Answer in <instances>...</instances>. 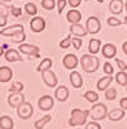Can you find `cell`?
<instances>
[{
    "label": "cell",
    "instance_id": "f546056e",
    "mask_svg": "<svg viewBox=\"0 0 127 129\" xmlns=\"http://www.w3.org/2000/svg\"><path fill=\"white\" fill-rule=\"evenodd\" d=\"M25 11H26L28 15L35 16L37 14V8H36V5L34 3H26L25 4Z\"/></svg>",
    "mask_w": 127,
    "mask_h": 129
},
{
    "label": "cell",
    "instance_id": "ab89813d",
    "mask_svg": "<svg viewBox=\"0 0 127 129\" xmlns=\"http://www.w3.org/2000/svg\"><path fill=\"white\" fill-rule=\"evenodd\" d=\"M66 4H67V0H57L56 5H57V11H59L60 15L62 14L64 9H65V6H66Z\"/></svg>",
    "mask_w": 127,
    "mask_h": 129
},
{
    "label": "cell",
    "instance_id": "bcb514c9",
    "mask_svg": "<svg viewBox=\"0 0 127 129\" xmlns=\"http://www.w3.org/2000/svg\"><path fill=\"white\" fill-rule=\"evenodd\" d=\"M122 51H123V53L127 56V41H125V42L122 44Z\"/></svg>",
    "mask_w": 127,
    "mask_h": 129
},
{
    "label": "cell",
    "instance_id": "d6a6232c",
    "mask_svg": "<svg viewBox=\"0 0 127 129\" xmlns=\"http://www.w3.org/2000/svg\"><path fill=\"white\" fill-rule=\"evenodd\" d=\"M23 89H24V84H23L21 82H14V83L11 84V87L9 88L10 92H16V93L23 92Z\"/></svg>",
    "mask_w": 127,
    "mask_h": 129
},
{
    "label": "cell",
    "instance_id": "8992f818",
    "mask_svg": "<svg viewBox=\"0 0 127 129\" xmlns=\"http://www.w3.org/2000/svg\"><path fill=\"white\" fill-rule=\"evenodd\" d=\"M86 30L89 34H91V35H96V34H98L100 30H101V22H100V20H98V17H96V16H90L89 19H87V21H86Z\"/></svg>",
    "mask_w": 127,
    "mask_h": 129
},
{
    "label": "cell",
    "instance_id": "681fc988",
    "mask_svg": "<svg viewBox=\"0 0 127 129\" xmlns=\"http://www.w3.org/2000/svg\"><path fill=\"white\" fill-rule=\"evenodd\" d=\"M9 1H11V0H3V3H9Z\"/></svg>",
    "mask_w": 127,
    "mask_h": 129
},
{
    "label": "cell",
    "instance_id": "2e32d148",
    "mask_svg": "<svg viewBox=\"0 0 127 129\" xmlns=\"http://www.w3.org/2000/svg\"><path fill=\"white\" fill-rule=\"evenodd\" d=\"M54 96L59 102H66L67 98H69V88L66 86H59L55 89V94Z\"/></svg>",
    "mask_w": 127,
    "mask_h": 129
},
{
    "label": "cell",
    "instance_id": "74e56055",
    "mask_svg": "<svg viewBox=\"0 0 127 129\" xmlns=\"http://www.w3.org/2000/svg\"><path fill=\"white\" fill-rule=\"evenodd\" d=\"M0 14L4 16H9L10 14V9H9V6L6 5V4H4V3H0Z\"/></svg>",
    "mask_w": 127,
    "mask_h": 129
},
{
    "label": "cell",
    "instance_id": "52a82bcc",
    "mask_svg": "<svg viewBox=\"0 0 127 129\" xmlns=\"http://www.w3.org/2000/svg\"><path fill=\"white\" fill-rule=\"evenodd\" d=\"M41 78L44 81V83L50 87V88H55L59 83V80L56 77V75L51 71V70H48V71H44L41 72Z\"/></svg>",
    "mask_w": 127,
    "mask_h": 129
},
{
    "label": "cell",
    "instance_id": "e575fe53",
    "mask_svg": "<svg viewBox=\"0 0 127 129\" xmlns=\"http://www.w3.org/2000/svg\"><path fill=\"white\" fill-rule=\"evenodd\" d=\"M71 36L69 35V36H66L64 40H61L60 41V47L61 48H67V47H70L71 46Z\"/></svg>",
    "mask_w": 127,
    "mask_h": 129
},
{
    "label": "cell",
    "instance_id": "1f68e13d",
    "mask_svg": "<svg viewBox=\"0 0 127 129\" xmlns=\"http://www.w3.org/2000/svg\"><path fill=\"white\" fill-rule=\"evenodd\" d=\"M41 5L45 10H52L56 6V1L55 0H41Z\"/></svg>",
    "mask_w": 127,
    "mask_h": 129
},
{
    "label": "cell",
    "instance_id": "d6986e66",
    "mask_svg": "<svg viewBox=\"0 0 127 129\" xmlns=\"http://www.w3.org/2000/svg\"><path fill=\"white\" fill-rule=\"evenodd\" d=\"M125 9V4L122 0H111L110 3V11L113 15H120Z\"/></svg>",
    "mask_w": 127,
    "mask_h": 129
},
{
    "label": "cell",
    "instance_id": "f5cc1de1",
    "mask_svg": "<svg viewBox=\"0 0 127 129\" xmlns=\"http://www.w3.org/2000/svg\"><path fill=\"white\" fill-rule=\"evenodd\" d=\"M126 91H127V86H126Z\"/></svg>",
    "mask_w": 127,
    "mask_h": 129
},
{
    "label": "cell",
    "instance_id": "6da1fadb",
    "mask_svg": "<svg viewBox=\"0 0 127 129\" xmlns=\"http://www.w3.org/2000/svg\"><path fill=\"white\" fill-rule=\"evenodd\" d=\"M90 115V111L85 109L81 111L80 108H75L71 111V117L69 119V125L71 127H77V125H83L87 122V118Z\"/></svg>",
    "mask_w": 127,
    "mask_h": 129
},
{
    "label": "cell",
    "instance_id": "8d00e7d4",
    "mask_svg": "<svg viewBox=\"0 0 127 129\" xmlns=\"http://www.w3.org/2000/svg\"><path fill=\"white\" fill-rule=\"evenodd\" d=\"M121 22H122V21L118 20V19L115 17V16H111V17L107 19V24H109V26H120Z\"/></svg>",
    "mask_w": 127,
    "mask_h": 129
},
{
    "label": "cell",
    "instance_id": "cb8c5ba5",
    "mask_svg": "<svg viewBox=\"0 0 127 129\" xmlns=\"http://www.w3.org/2000/svg\"><path fill=\"white\" fill-rule=\"evenodd\" d=\"M101 50V41L98 39H91L89 42V51L91 55H96Z\"/></svg>",
    "mask_w": 127,
    "mask_h": 129
},
{
    "label": "cell",
    "instance_id": "816d5d0a",
    "mask_svg": "<svg viewBox=\"0 0 127 129\" xmlns=\"http://www.w3.org/2000/svg\"><path fill=\"white\" fill-rule=\"evenodd\" d=\"M97 1H98V3H103L105 0H97Z\"/></svg>",
    "mask_w": 127,
    "mask_h": 129
},
{
    "label": "cell",
    "instance_id": "83f0119b",
    "mask_svg": "<svg viewBox=\"0 0 127 129\" xmlns=\"http://www.w3.org/2000/svg\"><path fill=\"white\" fill-rule=\"evenodd\" d=\"M83 98L86 99V101H89L90 103H96L97 101H98V94L94 92V91H87V92H85L83 93Z\"/></svg>",
    "mask_w": 127,
    "mask_h": 129
},
{
    "label": "cell",
    "instance_id": "603a6c76",
    "mask_svg": "<svg viewBox=\"0 0 127 129\" xmlns=\"http://www.w3.org/2000/svg\"><path fill=\"white\" fill-rule=\"evenodd\" d=\"M0 129H14V120L9 115L0 117Z\"/></svg>",
    "mask_w": 127,
    "mask_h": 129
},
{
    "label": "cell",
    "instance_id": "7dc6e473",
    "mask_svg": "<svg viewBox=\"0 0 127 129\" xmlns=\"http://www.w3.org/2000/svg\"><path fill=\"white\" fill-rule=\"evenodd\" d=\"M3 53H4V48L0 46V56H3Z\"/></svg>",
    "mask_w": 127,
    "mask_h": 129
},
{
    "label": "cell",
    "instance_id": "60d3db41",
    "mask_svg": "<svg viewBox=\"0 0 127 129\" xmlns=\"http://www.w3.org/2000/svg\"><path fill=\"white\" fill-rule=\"evenodd\" d=\"M85 129H101V125H100L96 120H91V122L86 123Z\"/></svg>",
    "mask_w": 127,
    "mask_h": 129
},
{
    "label": "cell",
    "instance_id": "30bf717a",
    "mask_svg": "<svg viewBox=\"0 0 127 129\" xmlns=\"http://www.w3.org/2000/svg\"><path fill=\"white\" fill-rule=\"evenodd\" d=\"M62 64L66 70H71V71H72V70H75V68L77 67L79 58H77V56L74 55V53H67V55L64 56Z\"/></svg>",
    "mask_w": 127,
    "mask_h": 129
},
{
    "label": "cell",
    "instance_id": "f35d334b",
    "mask_svg": "<svg viewBox=\"0 0 127 129\" xmlns=\"http://www.w3.org/2000/svg\"><path fill=\"white\" fill-rule=\"evenodd\" d=\"M71 44L76 50H80L81 45H82V39L81 37H72L71 39Z\"/></svg>",
    "mask_w": 127,
    "mask_h": 129
},
{
    "label": "cell",
    "instance_id": "484cf974",
    "mask_svg": "<svg viewBox=\"0 0 127 129\" xmlns=\"http://www.w3.org/2000/svg\"><path fill=\"white\" fill-rule=\"evenodd\" d=\"M51 66H52V61H51V58H44L40 64L37 66V68H36V71L37 72H44V71H48V70H51Z\"/></svg>",
    "mask_w": 127,
    "mask_h": 129
},
{
    "label": "cell",
    "instance_id": "836d02e7",
    "mask_svg": "<svg viewBox=\"0 0 127 129\" xmlns=\"http://www.w3.org/2000/svg\"><path fill=\"white\" fill-rule=\"evenodd\" d=\"M9 9H10V14L14 17H20L23 14V10L19 6H9Z\"/></svg>",
    "mask_w": 127,
    "mask_h": 129
},
{
    "label": "cell",
    "instance_id": "f1b7e54d",
    "mask_svg": "<svg viewBox=\"0 0 127 129\" xmlns=\"http://www.w3.org/2000/svg\"><path fill=\"white\" fill-rule=\"evenodd\" d=\"M26 39V35H25V31H20V32H16L15 35L11 36V41L14 44H23Z\"/></svg>",
    "mask_w": 127,
    "mask_h": 129
},
{
    "label": "cell",
    "instance_id": "5bb4252c",
    "mask_svg": "<svg viewBox=\"0 0 127 129\" xmlns=\"http://www.w3.org/2000/svg\"><path fill=\"white\" fill-rule=\"evenodd\" d=\"M20 31H24V26L20 25V24H16V25H13V26H6L5 29L0 30V35L1 36H13L16 32Z\"/></svg>",
    "mask_w": 127,
    "mask_h": 129
},
{
    "label": "cell",
    "instance_id": "ba28073f",
    "mask_svg": "<svg viewBox=\"0 0 127 129\" xmlns=\"http://www.w3.org/2000/svg\"><path fill=\"white\" fill-rule=\"evenodd\" d=\"M54 104H55V101L54 98L49 94H45L41 98H39L37 101V106L40 108V111H44V112H49L54 108Z\"/></svg>",
    "mask_w": 127,
    "mask_h": 129
},
{
    "label": "cell",
    "instance_id": "ac0fdd59",
    "mask_svg": "<svg viewBox=\"0 0 127 129\" xmlns=\"http://www.w3.org/2000/svg\"><path fill=\"white\" fill-rule=\"evenodd\" d=\"M70 83H71L72 87L76 88V89H79V88L82 87L83 80H82V76L80 75L77 71H72V72L70 73Z\"/></svg>",
    "mask_w": 127,
    "mask_h": 129
},
{
    "label": "cell",
    "instance_id": "ffe728a7",
    "mask_svg": "<svg viewBox=\"0 0 127 129\" xmlns=\"http://www.w3.org/2000/svg\"><path fill=\"white\" fill-rule=\"evenodd\" d=\"M125 115L126 114H125V111L122 108H115V109H112L111 112L107 113V117H109V119L111 122H118V120L123 119Z\"/></svg>",
    "mask_w": 127,
    "mask_h": 129
},
{
    "label": "cell",
    "instance_id": "4fadbf2b",
    "mask_svg": "<svg viewBox=\"0 0 127 129\" xmlns=\"http://www.w3.org/2000/svg\"><path fill=\"white\" fill-rule=\"evenodd\" d=\"M5 56V60L8 62H17V61H23V57L20 56V52L14 48H8L4 53Z\"/></svg>",
    "mask_w": 127,
    "mask_h": 129
},
{
    "label": "cell",
    "instance_id": "3957f363",
    "mask_svg": "<svg viewBox=\"0 0 127 129\" xmlns=\"http://www.w3.org/2000/svg\"><path fill=\"white\" fill-rule=\"evenodd\" d=\"M107 107L103 104V103H94V106L91 107V109H90V115L89 117H91V119L92 120H96V122H98V120H103L106 117H107Z\"/></svg>",
    "mask_w": 127,
    "mask_h": 129
},
{
    "label": "cell",
    "instance_id": "f907efd6",
    "mask_svg": "<svg viewBox=\"0 0 127 129\" xmlns=\"http://www.w3.org/2000/svg\"><path fill=\"white\" fill-rule=\"evenodd\" d=\"M125 9H126V11H127V1H126V4H125Z\"/></svg>",
    "mask_w": 127,
    "mask_h": 129
},
{
    "label": "cell",
    "instance_id": "4316f807",
    "mask_svg": "<svg viewBox=\"0 0 127 129\" xmlns=\"http://www.w3.org/2000/svg\"><path fill=\"white\" fill-rule=\"evenodd\" d=\"M115 80H116V82H117L120 86H127L126 71H120V72H117V75L115 76Z\"/></svg>",
    "mask_w": 127,
    "mask_h": 129
},
{
    "label": "cell",
    "instance_id": "7a4b0ae2",
    "mask_svg": "<svg viewBox=\"0 0 127 129\" xmlns=\"http://www.w3.org/2000/svg\"><path fill=\"white\" fill-rule=\"evenodd\" d=\"M80 64L82 67V70L87 73H92L96 72L98 66H100V60L98 57L92 56V55H82V57L80 58Z\"/></svg>",
    "mask_w": 127,
    "mask_h": 129
},
{
    "label": "cell",
    "instance_id": "c3c4849f",
    "mask_svg": "<svg viewBox=\"0 0 127 129\" xmlns=\"http://www.w3.org/2000/svg\"><path fill=\"white\" fill-rule=\"evenodd\" d=\"M123 21H125V24L127 25V16H125V20H123Z\"/></svg>",
    "mask_w": 127,
    "mask_h": 129
},
{
    "label": "cell",
    "instance_id": "e0dca14e",
    "mask_svg": "<svg viewBox=\"0 0 127 129\" xmlns=\"http://www.w3.org/2000/svg\"><path fill=\"white\" fill-rule=\"evenodd\" d=\"M70 32H71L74 36H76V37H83V36L87 35L86 27L82 26L80 22L79 24H71V26H70Z\"/></svg>",
    "mask_w": 127,
    "mask_h": 129
},
{
    "label": "cell",
    "instance_id": "ee69618b",
    "mask_svg": "<svg viewBox=\"0 0 127 129\" xmlns=\"http://www.w3.org/2000/svg\"><path fill=\"white\" fill-rule=\"evenodd\" d=\"M120 108H122L123 111H127V97H123L120 99Z\"/></svg>",
    "mask_w": 127,
    "mask_h": 129
},
{
    "label": "cell",
    "instance_id": "5b68a950",
    "mask_svg": "<svg viewBox=\"0 0 127 129\" xmlns=\"http://www.w3.org/2000/svg\"><path fill=\"white\" fill-rule=\"evenodd\" d=\"M19 52H21V53H24V55H29L30 57H35V58H37V57H40V48L37 47V46H35V45H30V44H20V46H19Z\"/></svg>",
    "mask_w": 127,
    "mask_h": 129
},
{
    "label": "cell",
    "instance_id": "7402d4cb",
    "mask_svg": "<svg viewBox=\"0 0 127 129\" xmlns=\"http://www.w3.org/2000/svg\"><path fill=\"white\" fill-rule=\"evenodd\" d=\"M112 81H113V77H112V76H105V77L100 78L98 82H97V89L101 91V92H102V91H106V89L110 87Z\"/></svg>",
    "mask_w": 127,
    "mask_h": 129
},
{
    "label": "cell",
    "instance_id": "db71d44e",
    "mask_svg": "<svg viewBox=\"0 0 127 129\" xmlns=\"http://www.w3.org/2000/svg\"><path fill=\"white\" fill-rule=\"evenodd\" d=\"M85 1H89V0H85Z\"/></svg>",
    "mask_w": 127,
    "mask_h": 129
},
{
    "label": "cell",
    "instance_id": "7bdbcfd3",
    "mask_svg": "<svg viewBox=\"0 0 127 129\" xmlns=\"http://www.w3.org/2000/svg\"><path fill=\"white\" fill-rule=\"evenodd\" d=\"M81 1H82V0H67L69 5H70V6H71L72 9H76L77 6H80Z\"/></svg>",
    "mask_w": 127,
    "mask_h": 129
},
{
    "label": "cell",
    "instance_id": "7c38bea8",
    "mask_svg": "<svg viewBox=\"0 0 127 129\" xmlns=\"http://www.w3.org/2000/svg\"><path fill=\"white\" fill-rule=\"evenodd\" d=\"M100 51H102V56H103L105 58L110 60V58H115V57H116L117 47H116L113 44H106V45L102 46V50H100Z\"/></svg>",
    "mask_w": 127,
    "mask_h": 129
},
{
    "label": "cell",
    "instance_id": "277c9868",
    "mask_svg": "<svg viewBox=\"0 0 127 129\" xmlns=\"http://www.w3.org/2000/svg\"><path fill=\"white\" fill-rule=\"evenodd\" d=\"M16 114L20 119H29L31 118V115L34 114V107H32L31 103L24 101L17 108H16Z\"/></svg>",
    "mask_w": 127,
    "mask_h": 129
},
{
    "label": "cell",
    "instance_id": "44dd1931",
    "mask_svg": "<svg viewBox=\"0 0 127 129\" xmlns=\"http://www.w3.org/2000/svg\"><path fill=\"white\" fill-rule=\"evenodd\" d=\"M66 19H67V21H69L70 24H79L80 21H81V19H82V15H81V13H80L79 10L71 9V10L67 13Z\"/></svg>",
    "mask_w": 127,
    "mask_h": 129
},
{
    "label": "cell",
    "instance_id": "f6af8a7d",
    "mask_svg": "<svg viewBox=\"0 0 127 129\" xmlns=\"http://www.w3.org/2000/svg\"><path fill=\"white\" fill-rule=\"evenodd\" d=\"M6 22H8V17L0 14V27H3V26H6Z\"/></svg>",
    "mask_w": 127,
    "mask_h": 129
},
{
    "label": "cell",
    "instance_id": "d590c367",
    "mask_svg": "<svg viewBox=\"0 0 127 129\" xmlns=\"http://www.w3.org/2000/svg\"><path fill=\"white\" fill-rule=\"evenodd\" d=\"M103 72L107 76H112L113 75V67H112V64L110 62H105L103 63Z\"/></svg>",
    "mask_w": 127,
    "mask_h": 129
},
{
    "label": "cell",
    "instance_id": "9a60e30c",
    "mask_svg": "<svg viewBox=\"0 0 127 129\" xmlns=\"http://www.w3.org/2000/svg\"><path fill=\"white\" fill-rule=\"evenodd\" d=\"M13 78V70L8 66H1L0 67V82L1 83H8Z\"/></svg>",
    "mask_w": 127,
    "mask_h": 129
},
{
    "label": "cell",
    "instance_id": "9c48e42d",
    "mask_svg": "<svg viewBox=\"0 0 127 129\" xmlns=\"http://www.w3.org/2000/svg\"><path fill=\"white\" fill-rule=\"evenodd\" d=\"M46 27V22L45 20L41 17V16H35L32 17L31 21H30V29L32 32L35 34H39V32H43Z\"/></svg>",
    "mask_w": 127,
    "mask_h": 129
},
{
    "label": "cell",
    "instance_id": "b9f144b4",
    "mask_svg": "<svg viewBox=\"0 0 127 129\" xmlns=\"http://www.w3.org/2000/svg\"><path fill=\"white\" fill-rule=\"evenodd\" d=\"M116 63L118 66V68H120V71H126L127 70V64L122 61V60H120V58H116Z\"/></svg>",
    "mask_w": 127,
    "mask_h": 129
},
{
    "label": "cell",
    "instance_id": "8fae6325",
    "mask_svg": "<svg viewBox=\"0 0 127 129\" xmlns=\"http://www.w3.org/2000/svg\"><path fill=\"white\" fill-rule=\"evenodd\" d=\"M24 101H25V96H24L21 92H19V93L10 92V94L8 97V104H9L11 108H17Z\"/></svg>",
    "mask_w": 127,
    "mask_h": 129
},
{
    "label": "cell",
    "instance_id": "4dcf8cb0",
    "mask_svg": "<svg viewBox=\"0 0 127 129\" xmlns=\"http://www.w3.org/2000/svg\"><path fill=\"white\" fill-rule=\"evenodd\" d=\"M105 97H106V99L107 101H115L116 99V97H117V91H116V88H113V87H109L106 91H105Z\"/></svg>",
    "mask_w": 127,
    "mask_h": 129
},
{
    "label": "cell",
    "instance_id": "d4e9b609",
    "mask_svg": "<svg viewBox=\"0 0 127 129\" xmlns=\"http://www.w3.org/2000/svg\"><path fill=\"white\" fill-rule=\"evenodd\" d=\"M50 120H51V115H50V114H46V115H44L43 118L37 119V120L34 123V127H35V129H44L45 125L48 124Z\"/></svg>",
    "mask_w": 127,
    "mask_h": 129
}]
</instances>
